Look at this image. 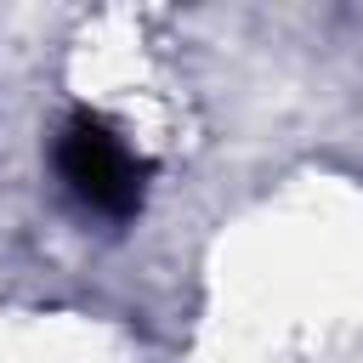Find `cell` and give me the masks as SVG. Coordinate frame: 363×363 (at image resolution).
Returning a JSON list of instances; mask_svg holds the SVG:
<instances>
[{
  "label": "cell",
  "instance_id": "obj_1",
  "mask_svg": "<svg viewBox=\"0 0 363 363\" xmlns=\"http://www.w3.org/2000/svg\"><path fill=\"white\" fill-rule=\"evenodd\" d=\"M57 176L68 182V193L85 210H96L108 221H130L147 193V164L96 113H74L57 130Z\"/></svg>",
  "mask_w": 363,
  "mask_h": 363
}]
</instances>
